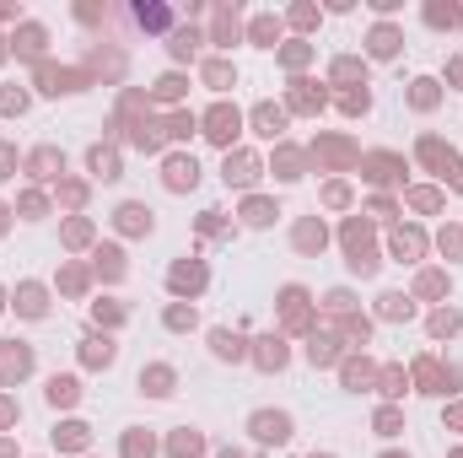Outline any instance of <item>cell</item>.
Segmentation results:
<instances>
[{
	"label": "cell",
	"mask_w": 463,
	"mask_h": 458,
	"mask_svg": "<svg viewBox=\"0 0 463 458\" xmlns=\"http://www.w3.org/2000/svg\"><path fill=\"white\" fill-rule=\"evenodd\" d=\"M253 437H259V442H285V437H291V416H281V410H259V416H253Z\"/></svg>",
	"instance_id": "obj_1"
},
{
	"label": "cell",
	"mask_w": 463,
	"mask_h": 458,
	"mask_svg": "<svg viewBox=\"0 0 463 458\" xmlns=\"http://www.w3.org/2000/svg\"><path fill=\"white\" fill-rule=\"evenodd\" d=\"M194 178H200L194 157H173V162H167V184L173 189H194Z\"/></svg>",
	"instance_id": "obj_2"
},
{
	"label": "cell",
	"mask_w": 463,
	"mask_h": 458,
	"mask_svg": "<svg viewBox=\"0 0 463 458\" xmlns=\"http://www.w3.org/2000/svg\"><path fill=\"white\" fill-rule=\"evenodd\" d=\"M167 383H173V372H167V367H151V372H141V388L146 394H173V388H167Z\"/></svg>",
	"instance_id": "obj_3"
},
{
	"label": "cell",
	"mask_w": 463,
	"mask_h": 458,
	"mask_svg": "<svg viewBox=\"0 0 463 458\" xmlns=\"http://www.w3.org/2000/svg\"><path fill=\"white\" fill-rule=\"evenodd\" d=\"M119 216H124V227H130V232H151V210H146V205H124Z\"/></svg>",
	"instance_id": "obj_4"
},
{
	"label": "cell",
	"mask_w": 463,
	"mask_h": 458,
	"mask_svg": "<svg viewBox=\"0 0 463 458\" xmlns=\"http://www.w3.org/2000/svg\"><path fill=\"white\" fill-rule=\"evenodd\" d=\"M248 178H253V162L248 157H237V162L226 157V184H248Z\"/></svg>",
	"instance_id": "obj_5"
},
{
	"label": "cell",
	"mask_w": 463,
	"mask_h": 458,
	"mask_svg": "<svg viewBox=\"0 0 463 458\" xmlns=\"http://www.w3.org/2000/svg\"><path fill=\"white\" fill-rule=\"evenodd\" d=\"M49 399H54V404H70V399H76V377H54V383H49Z\"/></svg>",
	"instance_id": "obj_6"
},
{
	"label": "cell",
	"mask_w": 463,
	"mask_h": 458,
	"mask_svg": "<svg viewBox=\"0 0 463 458\" xmlns=\"http://www.w3.org/2000/svg\"><path fill=\"white\" fill-rule=\"evenodd\" d=\"M232 129H237V113H216V119H210V135H216V141H232Z\"/></svg>",
	"instance_id": "obj_7"
},
{
	"label": "cell",
	"mask_w": 463,
	"mask_h": 458,
	"mask_svg": "<svg viewBox=\"0 0 463 458\" xmlns=\"http://www.w3.org/2000/svg\"><path fill=\"white\" fill-rule=\"evenodd\" d=\"M264 351H259V361L264 367H285V351H281V340H259Z\"/></svg>",
	"instance_id": "obj_8"
},
{
	"label": "cell",
	"mask_w": 463,
	"mask_h": 458,
	"mask_svg": "<svg viewBox=\"0 0 463 458\" xmlns=\"http://www.w3.org/2000/svg\"><path fill=\"white\" fill-rule=\"evenodd\" d=\"M54 442H65V448H81V442H86V426H76V420H70V426H60V432H54Z\"/></svg>",
	"instance_id": "obj_9"
},
{
	"label": "cell",
	"mask_w": 463,
	"mask_h": 458,
	"mask_svg": "<svg viewBox=\"0 0 463 458\" xmlns=\"http://www.w3.org/2000/svg\"><path fill=\"white\" fill-rule=\"evenodd\" d=\"M86 361H92V367H108V361H113V345H108V340H92V345H86Z\"/></svg>",
	"instance_id": "obj_10"
},
{
	"label": "cell",
	"mask_w": 463,
	"mask_h": 458,
	"mask_svg": "<svg viewBox=\"0 0 463 458\" xmlns=\"http://www.w3.org/2000/svg\"><path fill=\"white\" fill-rule=\"evenodd\" d=\"M194 448H200V437H194V432H183V437L173 442V453H178V458H189V453H194Z\"/></svg>",
	"instance_id": "obj_11"
},
{
	"label": "cell",
	"mask_w": 463,
	"mask_h": 458,
	"mask_svg": "<svg viewBox=\"0 0 463 458\" xmlns=\"http://www.w3.org/2000/svg\"><path fill=\"white\" fill-rule=\"evenodd\" d=\"M383 313H388V318H399V313L409 318V302H404V297H383Z\"/></svg>",
	"instance_id": "obj_12"
},
{
	"label": "cell",
	"mask_w": 463,
	"mask_h": 458,
	"mask_svg": "<svg viewBox=\"0 0 463 458\" xmlns=\"http://www.w3.org/2000/svg\"><path fill=\"white\" fill-rule=\"evenodd\" d=\"M269 216H275V210H269V205H259V200H253V205H248V221H253V227H264V221H269Z\"/></svg>",
	"instance_id": "obj_13"
},
{
	"label": "cell",
	"mask_w": 463,
	"mask_h": 458,
	"mask_svg": "<svg viewBox=\"0 0 463 458\" xmlns=\"http://www.w3.org/2000/svg\"><path fill=\"white\" fill-rule=\"evenodd\" d=\"M167 324H173V329H189V324H194V313H183V308H173V313H167Z\"/></svg>",
	"instance_id": "obj_14"
},
{
	"label": "cell",
	"mask_w": 463,
	"mask_h": 458,
	"mask_svg": "<svg viewBox=\"0 0 463 458\" xmlns=\"http://www.w3.org/2000/svg\"><path fill=\"white\" fill-rule=\"evenodd\" d=\"M226 458H237V453H226Z\"/></svg>",
	"instance_id": "obj_15"
},
{
	"label": "cell",
	"mask_w": 463,
	"mask_h": 458,
	"mask_svg": "<svg viewBox=\"0 0 463 458\" xmlns=\"http://www.w3.org/2000/svg\"><path fill=\"white\" fill-rule=\"evenodd\" d=\"M453 458H463V453H453Z\"/></svg>",
	"instance_id": "obj_16"
}]
</instances>
